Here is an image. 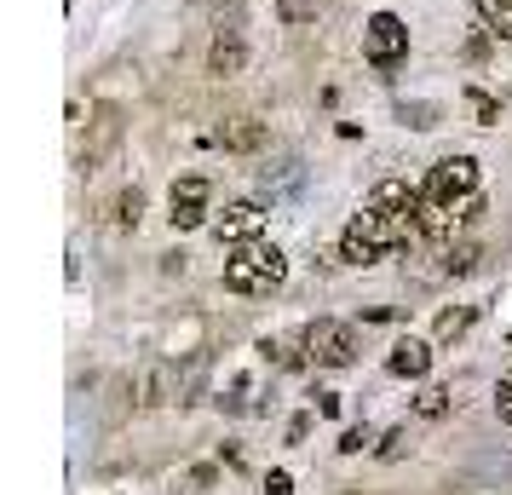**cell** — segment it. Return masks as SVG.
<instances>
[{
	"mask_svg": "<svg viewBox=\"0 0 512 495\" xmlns=\"http://www.w3.org/2000/svg\"><path fill=\"white\" fill-rule=\"evenodd\" d=\"M420 213L426 196L403 179H380L369 190V202L351 213V225L340 231V260L346 265H374L386 260L392 248H415L420 242Z\"/></svg>",
	"mask_w": 512,
	"mask_h": 495,
	"instance_id": "6da1fadb",
	"label": "cell"
},
{
	"mask_svg": "<svg viewBox=\"0 0 512 495\" xmlns=\"http://www.w3.org/2000/svg\"><path fill=\"white\" fill-rule=\"evenodd\" d=\"M282 277H288V260H282L277 242H265V236L236 242V254L225 260V288L231 294H271V288H282Z\"/></svg>",
	"mask_w": 512,
	"mask_h": 495,
	"instance_id": "7a4b0ae2",
	"label": "cell"
},
{
	"mask_svg": "<svg viewBox=\"0 0 512 495\" xmlns=\"http://www.w3.org/2000/svg\"><path fill=\"white\" fill-rule=\"evenodd\" d=\"M420 196H426L432 208H466V202L478 196V162H472V156H443V162L426 173Z\"/></svg>",
	"mask_w": 512,
	"mask_h": 495,
	"instance_id": "3957f363",
	"label": "cell"
},
{
	"mask_svg": "<svg viewBox=\"0 0 512 495\" xmlns=\"http://www.w3.org/2000/svg\"><path fill=\"white\" fill-rule=\"evenodd\" d=\"M305 363H317V369H346V363H357V334H351V323L317 317L305 329Z\"/></svg>",
	"mask_w": 512,
	"mask_h": 495,
	"instance_id": "277c9868",
	"label": "cell"
},
{
	"mask_svg": "<svg viewBox=\"0 0 512 495\" xmlns=\"http://www.w3.org/2000/svg\"><path fill=\"white\" fill-rule=\"evenodd\" d=\"M403 52H409V29H403V18L374 12L369 29H363V58H369L374 70H397V64H403Z\"/></svg>",
	"mask_w": 512,
	"mask_h": 495,
	"instance_id": "5b68a950",
	"label": "cell"
},
{
	"mask_svg": "<svg viewBox=\"0 0 512 495\" xmlns=\"http://www.w3.org/2000/svg\"><path fill=\"white\" fill-rule=\"evenodd\" d=\"M208 202H213V185L202 173H185V179H173V231H196V225H208Z\"/></svg>",
	"mask_w": 512,
	"mask_h": 495,
	"instance_id": "8992f818",
	"label": "cell"
},
{
	"mask_svg": "<svg viewBox=\"0 0 512 495\" xmlns=\"http://www.w3.org/2000/svg\"><path fill=\"white\" fill-rule=\"evenodd\" d=\"M139 409H162V403L179 398V380H173V363H144L139 369Z\"/></svg>",
	"mask_w": 512,
	"mask_h": 495,
	"instance_id": "52a82bcc",
	"label": "cell"
},
{
	"mask_svg": "<svg viewBox=\"0 0 512 495\" xmlns=\"http://www.w3.org/2000/svg\"><path fill=\"white\" fill-rule=\"evenodd\" d=\"M265 231V208L259 202H236V208L219 213V242H254Z\"/></svg>",
	"mask_w": 512,
	"mask_h": 495,
	"instance_id": "ba28073f",
	"label": "cell"
},
{
	"mask_svg": "<svg viewBox=\"0 0 512 495\" xmlns=\"http://www.w3.org/2000/svg\"><path fill=\"white\" fill-rule=\"evenodd\" d=\"M386 369L403 375V380H420L426 369H432V346H426V340H397L392 357H386Z\"/></svg>",
	"mask_w": 512,
	"mask_h": 495,
	"instance_id": "9c48e42d",
	"label": "cell"
},
{
	"mask_svg": "<svg viewBox=\"0 0 512 495\" xmlns=\"http://www.w3.org/2000/svg\"><path fill=\"white\" fill-rule=\"evenodd\" d=\"M242 58H248V52H242V41H236V29H219V41H213V52H208V70L213 75H236Z\"/></svg>",
	"mask_w": 512,
	"mask_h": 495,
	"instance_id": "30bf717a",
	"label": "cell"
},
{
	"mask_svg": "<svg viewBox=\"0 0 512 495\" xmlns=\"http://www.w3.org/2000/svg\"><path fill=\"white\" fill-rule=\"evenodd\" d=\"M219 139H225V150H259L265 144V127H259L254 116H236L219 127Z\"/></svg>",
	"mask_w": 512,
	"mask_h": 495,
	"instance_id": "8fae6325",
	"label": "cell"
},
{
	"mask_svg": "<svg viewBox=\"0 0 512 495\" xmlns=\"http://www.w3.org/2000/svg\"><path fill=\"white\" fill-rule=\"evenodd\" d=\"M116 133H121L116 110H98V139L87 144V150H81V167H87V173H93V167L104 162V150H110V144H116Z\"/></svg>",
	"mask_w": 512,
	"mask_h": 495,
	"instance_id": "7c38bea8",
	"label": "cell"
},
{
	"mask_svg": "<svg viewBox=\"0 0 512 495\" xmlns=\"http://www.w3.org/2000/svg\"><path fill=\"white\" fill-rule=\"evenodd\" d=\"M472 323H478V306H449V311L438 317V329H432V334H438V346H455V340H461Z\"/></svg>",
	"mask_w": 512,
	"mask_h": 495,
	"instance_id": "4fadbf2b",
	"label": "cell"
},
{
	"mask_svg": "<svg viewBox=\"0 0 512 495\" xmlns=\"http://www.w3.org/2000/svg\"><path fill=\"white\" fill-rule=\"evenodd\" d=\"M478 6V18H484L501 41H512V0H472Z\"/></svg>",
	"mask_w": 512,
	"mask_h": 495,
	"instance_id": "5bb4252c",
	"label": "cell"
},
{
	"mask_svg": "<svg viewBox=\"0 0 512 495\" xmlns=\"http://www.w3.org/2000/svg\"><path fill=\"white\" fill-rule=\"evenodd\" d=\"M449 403H455L449 386H426V392L415 398V415H420V421H443V415H449Z\"/></svg>",
	"mask_w": 512,
	"mask_h": 495,
	"instance_id": "9a60e30c",
	"label": "cell"
},
{
	"mask_svg": "<svg viewBox=\"0 0 512 495\" xmlns=\"http://www.w3.org/2000/svg\"><path fill=\"white\" fill-rule=\"evenodd\" d=\"M139 213H144V190H121L116 196V225H139Z\"/></svg>",
	"mask_w": 512,
	"mask_h": 495,
	"instance_id": "2e32d148",
	"label": "cell"
},
{
	"mask_svg": "<svg viewBox=\"0 0 512 495\" xmlns=\"http://www.w3.org/2000/svg\"><path fill=\"white\" fill-rule=\"evenodd\" d=\"M466 98H472V110H478V121H484V127H495V121H501V104H495L489 93H466Z\"/></svg>",
	"mask_w": 512,
	"mask_h": 495,
	"instance_id": "e0dca14e",
	"label": "cell"
},
{
	"mask_svg": "<svg viewBox=\"0 0 512 495\" xmlns=\"http://www.w3.org/2000/svg\"><path fill=\"white\" fill-rule=\"evenodd\" d=\"M495 415H501V421L512 426V369L501 375V386H495Z\"/></svg>",
	"mask_w": 512,
	"mask_h": 495,
	"instance_id": "ac0fdd59",
	"label": "cell"
},
{
	"mask_svg": "<svg viewBox=\"0 0 512 495\" xmlns=\"http://www.w3.org/2000/svg\"><path fill=\"white\" fill-rule=\"evenodd\" d=\"M374 438H369V426H351V432H340V449L346 455H357V449H369Z\"/></svg>",
	"mask_w": 512,
	"mask_h": 495,
	"instance_id": "d6986e66",
	"label": "cell"
},
{
	"mask_svg": "<svg viewBox=\"0 0 512 495\" xmlns=\"http://www.w3.org/2000/svg\"><path fill=\"white\" fill-rule=\"evenodd\" d=\"M317 415L334 421V415H340V392H317Z\"/></svg>",
	"mask_w": 512,
	"mask_h": 495,
	"instance_id": "ffe728a7",
	"label": "cell"
},
{
	"mask_svg": "<svg viewBox=\"0 0 512 495\" xmlns=\"http://www.w3.org/2000/svg\"><path fill=\"white\" fill-rule=\"evenodd\" d=\"M294 490V478H288V472H271V478H265V495H288Z\"/></svg>",
	"mask_w": 512,
	"mask_h": 495,
	"instance_id": "44dd1931",
	"label": "cell"
},
{
	"mask_svg": "<svg viewBox=\"0 0 512 495\" xmlns=\"http://www.w3.org/2000/svg\"><path fill=\"white\" fill-rule=\"evenodd\" d=\"M380 455H386V461H397V455H403V432H386V438H380Z\"/></svg>",
	"mask_w": 512,
	"mask_h": 495,
	"instance_id": "7402d4cb",
	"label": "cell"
}]
</instances>
